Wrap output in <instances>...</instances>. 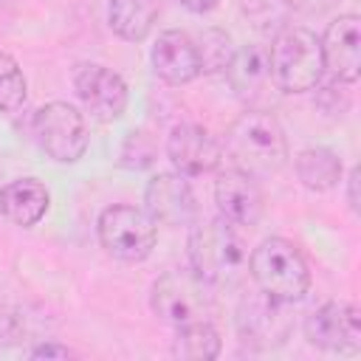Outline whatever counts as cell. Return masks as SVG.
Here are the masks:
<instances>
[{
	"mask_svg": "<svg viewBox=\"0 0 361 361\" xmlns=\"http://www.w3.org/2000/svg\"><path fill=\"white\" fill-rule=\"evenodd\" d=\"M149 59H152V71L166 85H189L192 79L200 76L197 45L186 31L169 28V31L158 34Z\"/></svg>",
	"mask_w": 361,
	"mask_h": 361,
	"instance_id": "16",
	"label": "cell"
},
{
	"mask_svg": "<svg viewBox=\"0 0 361 361\" xmlns=\"http://www.w3.org/2000/svg\"><path fill=\"white\" fill-rule=\"evenodd\" d=\"M231 158V166L257 175H274L288 164V138L271 110H248L240 113L220 144Z\"/></svg>",
	"mask_w": 361,
	"mask_h": 361,
	"instance_id": "2",
	"label": "cell"
},
{
	"mask_svg": "<svg viewBox=\"0 0 361 361\" xmlns=\"http://www.w3.org/2000/svg\"><path fill=\"white\" fill-rule=\"evenodd\" d=\"M347 203L353 212H358V166H353L347 175Z\"/></svg>",
	"mask_w": 361,
	"mask_h": 361,
	"instance_id": "25",
	"label": "cell"
},
{
	"mask_svg": "<svg viewBox=\"0 0 361 361\" xmlns=\"http://www.w3.org/2000/svg\"><path fill=\"white\" fill-rule=\"evenodd\" d=\"M14 14H17V6L14 0H0V34H6L14 23Z\"/></svg>",
	"mask_w": 361,
	"mask_h": 361,
	"instance_id": "26",
	"label": "cell"
},
{
	"mask_svg": "<svg viewBox=\"0 0 361 361\" xmlns=\"http://www.w3.org/2000/svg\"><path fill=\"white\" fill-rule=\"evenodd\" d=\"M305 338L327 353L355 355L361 350V313L350 302H324L305 319Z\"/></svg>",
	"mask_w": 361,
	"mask_h": 361,
	"instance_id": "9",
	"label": "cell"
},
{
	"mask_svg": "<svg viewBox=\"0 0 361 361\" xmlns=\"http://www.w3.org/2000/svg\"><path fill=\"white\" fill-rule=\"evenodd\" d=\"M195 45H197V56H200V73H226V68L234 56V45L223 28L200 31Z\"/></svg>",
	"mask_w": 361,
	"mask_h": 361,
	"instance_id": "22",
	"label": "cell"
},
{
	"mask_svg": "<svg viewBox=\"0 0 361 361\" xmlns=\"http://www.w3.org/2000/svg\"><path fill=\"white\" fill-rule=\"evenodd\" d=\"M228 85L234 90V96L248 107V110H271L276 85L271 76V65H268V48L251 42L243 45L240 51H234L228 68H226Z\"/></svg>",
	"mask_w": 361,
	"mask_h": 361,
	"instance_id": "11",
	"label": "cell"
},
{
	"mask_svg": "<svg viewBox=\"0 0 361 361\" xmlns=\"http://www.w3.org/2000/svg\"><path fill=\"white\" fill-rule=\"evenodd\" d=\"M214 203L220 217L231 220L234 226H257L265 209L262 189L251 172L228 166L214 180Z\"/></svg>",
	"mask_w": 361,
	"mask_h": 361,
	"instance_id": "14",
	"label": "cell"
},
{
	"mask_svg": "<svg viewBox=\"0 0 361 361\" xmlns=\"http://www.w3.org/2000/svg\"><path fill=\"white\" fill-rule=\"evenodd\" d=\"M28 85L17 65V59L6 51H0V113L11 116L25 104Z\"/></svg>",
	"mask_w": 361,
	"mask_h": 361,
	"instance_id": "23",
	"label": "cell"
},
{
	"mask_svg": "<svg viewBox=\"0 0 361 361\" xmlns=\"http://www.w3.org/2000/svg\"><path fill=\"white\" fill-rule=\"evenodd\" d=\"M149 305L158 319L178 327L186 322L209 319L214 310V296L212 285L203 282L192 268H175L155 279Z\"/></svg>",
	"mask_w": 361,
	"mask_h": 361,
	"instance_id": "6",
	"label": "cell"
},
{
	"mask_svg": "<svg viewBox=\"0 0 361 361\" xmlns=\"http://www.w3.org/2000/svg\"><path fill=\"white\" fill-rule=\"evenodd\" d=\"M189 265L212 288H231L248 276V245L226 217L197 223L189 234Z\"/></svg>",
	"mask_w": 361,
	"mask_h": 361,
	"instance_id": "1",
	"label": "cell"
},
{
	"mask_svg": "<svg viewBox=\"0 0 361 361\" xmlns=\"http://www.w3.org/2000/svg\"><path fill=\"white\" fill-rule=\"evenodd\" d=\"M51 206V192L37 178H17L0 186V214L14 226H37Z\"/></svg>",
	"mask_w": 361,
	"mask_h": 361,
	"instance_id": "17",
	"label": "cell"
},
{
	"mask_svg": "<svg viewBox=\"0 0 361 361\" xmlns=\"http://www.w3.org/2000/svg\"><path fill=\"white\" fill-rule=\"evenodd\" d=\"M248 274L262 293L288 305L299 302L310 290L307 259L285 237H265L248 254Z\"/></svg>",
	"mask_w": 361,
	"mask_h": 361,
	"instance_id": "3",
	"label": "cell"
},
{
	"mask_svg": "<svg viewBox=\"0 0 361 361\" xmlns=\"http://www.w3.org/2000/svg\"><path fill=\"white\" fill-rule=\"evenodd\" d=\"M73 87L82 104L99 121H116L127 110V102H130L127 82L116 71L99 62H79L73 68Z\"/></svg>",
	"mask_w": 361,
	"mask_h": 361,
	"instance_id": "10",
	"label": "cell"
},
{
	"mask_svg": "<svg viewBox=\"0 0 361 361\" xmlns=\"http://www.w3.org/2000/svg\"><path fill=\"white\" fill-rule=\"evenodd\" d=\"M172 353L186 361H212L220 355V336L209 319L178 324Z\"/></svg>",
	"mask_w": 361,
	"mask_h": 361,
	"instance_id": "20",
	"label": "cell"
},
{
	"mask_svg": "<svg viewBox=\"0 0 361 361\" xmlns=\"http://www.w3.org/2000/svg\"><path fill=\"white\" fill-rule=\"evenodd\" d=\"M319 42L324 71H330L333 79L353 85L361 76V17L338 14L333 23H327Z\"/></svg>",
	"mask_w": 361,
	"mask_h": 361,
	"instance_id": "13",
	"label": "cell"
},
{
	"mask_svg": "<svg viewBox=\"0 0 361 361\" xmlns=\"http://www.w3.org/2000/svg\"><path fill=\"white\" fill-rule=\"evenodd\" d=\"M102 248L121 262H144L158 240V223L138 206L113 203L96 223Z\"/></svg>",
	"mask_w": 361,
	"mask_h": 361,
	"instance_id": "5",
	"label": "cell"
},
{
	"mask_svg": "<svg viewBox=\"0 0 361 361\" xmlns=\"http://www.w3.org/2000/svg\"><path fill=\"white\" fill-rule=\"evenodd\" d=\"M293 330V319L288 313V302L271 299L259 288L240 299L237 307V333L240 341L251 350H274L288 341Z\"/></svg>",
	"mask_w": 361,
	"mask_h": 361,
	"instance_id": "8",
	"label": "cell"
},
{
	"mask_svg": "<svg viewBox=\"0 0 361 361\" xmlns=\"http://www.w3.org/2000/svg\"><path fill=\"white\" fill-rule=\"evenodd\" d=\"M293 169H296V178L302 180V186L310 192H330L338 186V180L344 175L341 158L327 147L302 149L293 158Z\"/></svg>",
	"mask_w": 361,
	"mask_h": 361,
	"instance_id": "18",
	"label": "cell"
},
{
	"mask_svg": "<svg viewBox=\"0 0 361 361\" xmlns=\"http://www.w3.org/2000/svg\"><path fill=\"white\" fill-rule=\"evenodd\" d=\"M0 217H3V214H0Z\"/></svg>",
	"mask_w": 361,
	"mask_h": 361,
	"instance_id": "28",
	"label": "cell"
},
{
	"mask_svg": "<svg viewBox=\"0 0 361 361\" xmlns=\"http://www.w3.org/2000/svg\"><path fill=\"white\" fill-rule=\"evenodd\" d=\"M240 11L259 34H276L293 14V0H240Z\"/></svg>",
	"mask_w": 361,
	"mask_h": 361,
	"instance_id": "21",
	"label": "cell"
},
{
	"mask_svg": "<svg viewBox=\"0 0 361 361\" xmlns=\"http://www.w3.org/2000/svg\"><path fill=\"white\" fill-rule=\"evenodd\" d=\"M39 149L56 164H76L87 149L85 118L68 102H48L31 118Z\"/></svg>",
	"mask_w": 361,
	"mask_h": 361,
	"instance_id": "7",
	"label": "cell"
},
{
	"mask_svg": "<svg viewBox=\"0 0 361 361\" xmlns=\"http://www.w3.org/2000/svg\"><path fill=\"white\" fill-rule=\"evenodd\" d=\"M155 20H158V0H113L107 8V23L113 34L127 42L147 39Z\"/></svg>",
	"mask_w": 361,
	"mask_h": 361,
	"instance_id": "19",
	"label": "cell"
},
{
	"mask_svg": "<svg viewBox=\"0 0 361 361\" xmlns=\"http://www.w3.org/2000/svg\"><path fill=\"white\" fill-rule=\"evenodd\" d=\"M71 355H73V353H71L68 347L54 344V341H45V344H39V347L31 350V358H71Z\"/></svg>",
	"mask_w": 361,
	"mask_h": 361,
	"instance_id": "24",
	"label": "cell"
},
{
	"mask_svg": "<svg viewBox=\"0 0 361 361\" xmlns=\"http://www.w3.org/2000/svg\"><path fill=\"white\" fill-rule=\"evenodd\" d=\"M217 3H220V0H180V6H183L186 11H192V14H206V11H212Z\"/></svg>",
	"mask_w": 361,
	"mask_h": 361,
	"instance_id": "27",
	"label": "cell"
},
{
	"mask_svg": "<svg viewBox=\"0 0 361 361\" xmlns=\"http://www.w3.org/2000/svg\"><path fill=\"white\" fill-rule=\"evenodd\" d=\"M166 158L175 166V172L186 178H200L220 166L223 147L206 127L183 121V124H175L166 138Z\"/></svg>",
	"mask_w": 361,
	"mask_h": 361,
	"instance_id": "12",
	"label": "cell"
},
{
	"mask_svg": "<svg viewBox=\"0 0 361 361\" xmlns=\"http://www.w3.org/2000/svg\"><path fill=\"white\" fill-rule=\"evenodd\" d=\"M271 76L279 93H307L324 76L322 42L302 25H285L268 48Z\"/></svg>",
	"mask_w": 361,
	"mask_h": 361,
	"instance_id": "4",
	"label": "cell"
},
{
	"mask_svg": "<svg viewBox=\"0 0 361 361\" xmlns=\"http://www.w3.org/2000/svg\"><path fill=\"white\" fill-rule=\"evenodd\" d=\"M195 209L192 183L180 172H161L144 189V212L161 226H186Z\"/></svg>",
	"mask_w": 361,
	"mask_h": 361,
	"instance_id": "15",
	"label": "cell"
}]
</instances>
